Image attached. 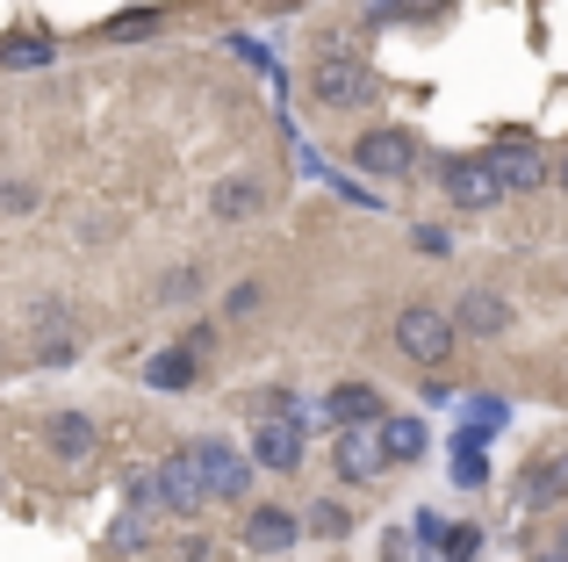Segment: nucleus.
<instances>
[{"label":"nucleus","instance_id":"nucleus-1","mask_svg":"<svg viewBox=\"0 0 568 562\" xmlns=\"http://www.w3.org/2000/svg\"><path fill=\"white\" fill-rule=\"evenodd\" d=\"M375 94H382V72L361 51H317V66H310V101L317 109H367Z\"/></svg>","mask_w":568,"mask_h":562},{"label":"nucleus","instance_id":"nucleus-2","mask_svg":"<svg viewBox=\"0 0 568 562\" xmlns=\"http://www.w3.org/2000/svg\"><path fill=\"white\" fill-rule=\"evenodd\" d=\"M454 339H460V324L439 303H403L396 310V353L417 361L425 375H439V361H454Z\"/></svg>","mask_w":568,"mask_h":562},{"label":"nucleus","instance_id":"nucleus-3","mask_svg":"<svg viewBox=\"0 0 568 562\" xmlns=\"http://www.w3.org/2000/svg\"><path fill=\"white\" fill-rule=\"evenodd\" d=\"M194 469H202V491L209 505H237V498L252 491V454H237L231 440H187Z\"/></svg>","mask_w":568,"mask_h":562},{"label":"nucleus","instance_id":"nucleus-4","mask_svg":"<svg viewBox=\"0 0 568 562\" xmlns=\"http://www.w3.org/2000/svg\"><path fill=\"white\" fill-rule=\"evenodd\" d=\"M353 167H361L367 181H403V173H417V138L403 123L361 130V138H353Z\"/></svg>","mask_w":568,"mask_h":562},{"label":"nucleus","instance_id":"nucleus-5","mask_svg":"<svg viewBox=\"0 0 568 562\" xmlns=\"http://www.w3.org/2000/svg\"><path fill=\"white\" fill-rule=\"evenodd\" d=\"M439 188H446L454 210H489V202H504V181H497V167H489L483 152L439 159Z\"/></svg>","mask_w":568,"mask_h":562},{"label":"nucleus","instance_id":"nucleus-6","mask_svg":"<svg viewBox=\"0 0 568 562\" xmlns=\"http://www.w3.org/2000/svg\"><path fill=\"white\" fill-rule=\"evenodd\" d=\"M317 419H324V425H338V433H375V425L388 419V404H382L375 382H338V390H324Z\"/></svg>","mask_w":568,"mask_h":562},{"label":"nucleus","instance_id":"nucleus-7","mask_svg":"<svg viewBox=\"0 0 568 562\" xmlns=\"http://www.w3.org/2000/svg\"><path fill=\"white\" fill-rule=\"evenodd\" d=\"M483 159L497 167L504 195H532V188H547V173H555V167H547V152H540L532 138H497Z\"/></svg>","mask_w":568,"mask_h":562},{"label":"nucleus","instance_id":"nucleus-8","mask_svg":"<svg viewBox=\"0 0 568 562\" xmlns=\"http://www.w3.org/2000/svg\"><path fill=\"white\" fill-rule=\"evenodd\" d=\"M252 469L295 476V469H303V419H260V433H252Z\"/></svg>","mask_w":568,"mask_h":562},{"label":"nucleus","instance_id":"nucleus-9","mask_svg":"<svg viewBox=\"0 0 568 562\" xmlns=\"http://www.w3.org/2000/svg\"><path fill=\"white\" fill-rule=\"evenodd\" d=\"M295 541H303V520H295V512H281V505H252L245 512V549L252 555H288Z\"/></svg>","mask_w":568,"mask_h":562},{"label":"nucleus","instance_id":"nucleus-10","mask_svg":"<svg viewBox=\"0 0 568 562\" xmlns=\"http://www.w3.org/2000/svg\"><path fill=\"white\" fill-rule=\"evenodd\" d=\"M332 469H338L346 483H382V476H388V454H382L375 433H338V440H332Z\"/></svg>","mask_w":568,"mask_h":562},{"label":"nucleus","instance_id":"nucleus-11","mask_svg":"<svg viewBox=\"0 0 568 562\" xmlns=\"http://www.w3.org/2000/svg\"><path fill=\"white\" fill-rule=\"evenodd\" d=\"M454 324L468 339H504V332H511V303H504L497 289H468V295H460V310H454Z\"/></svg>","mask_w":568,"mask_h":562},{"label":"nucleus","instance_id":"nucleus-12","mask_svg":"<svg viewBox=\"0 0 568 562\" xmlns=\"http://www.w3.org/2000/svg\"><path fill=\"white\" fill-rule=\"evenodd\" d=\"M43 440H51V454H58V462H87V454L101 448V425L87 419V411H51Z\"/></svg>","mask_w":568,"mask_h":562},{"label":"nucleus","instance_id":"nucleus-13","mask_svg":"<svg viewBox=\"0 0 568 562\" xmlns=\"http://www.w3.org/2000/svg\"><path fill=\"white\" fill-rule=\"evenodd\" d=\"M375 440H382V454L396 469H410V462H425V448H432V433H425V419H410V411H388V419L375 425Z\"/></svg>","mask_w":568,"mask_h":562},{"label":"nucleus","instance_id":"nucleus-14","mask_svg":"<svg viewBox=\"0 0 568 562\" xmlns=\"http://www.w3.org/2000/svg\"><path fill=\"white\" fill-rule=\"evenodd\" d=\"M518 498H526V505H568V448H547L540 462L526 469Z\"/></svg>","mask_w":568,"mask_h":562},{"label":"nucleus","instance_id":"nucleus-15","mask_svg":"<svg viewBox=\"0 0 568 562\" xmlns=\"http://www.w3.org/2000/svg\"><path fill=\"white\" fill-rule=\"evenodd\" d=\"M72 347H80V339H72V318H65V303H37V361L43 368H65L72 361Z\"/></svg>","mask_w":568,"mask_h":562},{"label":"nucleus","instance_id":"nucleus-16","mask_svg":"<svg viewBox=\"0 0 568 562\" xmlns=\"http://www.w3.org/2000/svg\"><path fill=\"white\" fill-rule=\"evenodd\" d=\"M209 210H216L223 224H245V217H260V210H266V188L252 181V173H231V181L209 188Z\"/></svg>","mask_w":568,"mask_h":562},{"label":"nucleus","instance_id":"nucleus-17","mask_svg":"<svg viewBox=\"0 0 568 562\" xmlns=\"http://www.w3.org/2000/svg\"><path fill=\"white\" fill-rule=\"evenodd\" d=\"M194 375H202V361H194L187 347H166V353H152V361H144V382H152V390H187Z\"/></svg>","mask_w":568,"mask_h":562},{"label":"nucleus","instance_id":"nucleus-18","mask_svg":"<svg viewBox=\"0 0 568 562\" xmlns=\"http://www.w3.org/2000/svg\"><path fill=\"white\" fill-rule=\"evenodd\" d=\"M504 419H511V404H504V397H468V425H460V440H475V448H483Z\"/></svg>","mask_w":568,"mask_h":562},{"label":"nucleus","instance_id":"nucleus-19","mask_svg":"<svg viewBox=\"0 0 568 562\" xmlns=\"http://www.w3.org/2000/svg\"><path fill=\"white\" fill-rule=\"evenodd\" d=\"M454 0H375V22H432V14H446Z\"/></svg>","mask_w":568,"mask_h":562},{"label":"nucleus","instance_id":"nucleus-20","mask_svg":"<svg viewBox=\"0 0 568 562\" xmlns=\"http://www.w3.org/2000/svg\"><path fill=\"white\" fill-rule=\"evenodd\" d=\"M454 483H460V491H483V483H489L483 448H475V440H460V433H454Z\"/></svg>","mask_w":568,"mask_h":562},{"label":"nucleus","instance_id":"nucleus-21","mask_svg":"<svg viewBox=\"0 0 568 562\" xmlns=\"http://www.w3.org/2000/svg\"><path fill=\"white\" fill-rule=\"evenodd\" d=\"M439 555H446V562H475V555H483V526H475V520H446Z\"/></svg>","mask_w":568,"mask_h":562},{"label":"nucleus","instance_id":"nucleus-22","mask_svg":"<svg viewBox=\"0 0 568 562\" xmlns=\"http://www.w3.org/2000/svg\"><path fill=\"white\" fill-rule=\"evenodd\" d=\"M303 526H310V534H324V541H346V534H353V512L324 498V505H310V512H303Z\"/></svg>","mask_w":568,"mask_h":562},{"label":"nucleus","instance_id":"nucleus-23","mask_svg":"<svg viewBox=\"0 0 568 562\" xmlns=\"http://www.w3.org/2000/svg\"><path fill=\"white\" fill-rule=\"evenodd\" d=\"M159 22H166V14H159V8H130V14H115V22L101 29V37H109V43H130V37H152Z\"/></svg>","mask_w":568,"mask_h":562},{"label":"nucleus","instance_id":"nucleus-24","mask_svg":"<svg viewBox=\"0 0 568 562\" xmlns=\"http://www.w3.org/2000/svg\"><path fill=\"white\" fill-rule=\"evenodd\" d=\"M109 541H115V549H123V555H138L144 541H152V512H144V505H130L123 520H115V534H109Z\"/></svg>","mask_w":568,"mask_h":562},{"label":"nucleus","instance_id":"nucleus-25","mask_svg":"<svg viewBox=\"0 0 568 562\" xmlns=\"http://www.w3.org/2000/svg\"><path fill=\"white\" fill-rule=\"evenodd\" d=\"M260 303H266L260 281H237V289L223 295V318H231V324H252V318H260Z\"/></svg>","mask_w":568,"mask_h":562},{"label":"nucleus","instance_id":"nucleus-26","mask_svg":"<svg viewBox=\"0 0 568 562\" xmlns=\"http://www.w3.org/2000/svg\"><path fill=\"white\" fill-rule=\"evenodd\" d=\"M410 245H417L425 260H446V253H454V231H446V224H417V231H410Z\"/></svg>","mask_w":568,"mask_h":562},{"label":"nucleus","instance_id":"nucleus-27","mask_svg":"<svg viewBox=\"0 0 568 562\" xmlns=\"http://www.w3.org/2000/svg\"><path fill=\"white\" fill-rule=\"evenodd\" d=\"M0 58H8V66H43V58H51V43H37V37H8V43H0Z\"/></svg>","mask_w":568,"mask_h":562},{"label":"nucleus","instance_id":"nucleus-28","mask_svg":"<svg viewBox=\"0 0 568 562\" xmlns=\"http://www.w3.org/2000/svg\"><path fill=\"white\" fill-rule=\"evenodd\" d=\"M194 289H202V274H194V268H181V274H166V281H159V303H187Z\"/></svg>","mask_w":568,"mask_h":562},{"label":"nucleus","instance_id":"nucleus-29","mask_svg":"<svg viewBox=\"0 0 568 562\" xmlns=\"http://www.w3.org/2000/svg\"><path fill=\"white\" fill-rule=\"evenodd\" d=\"M410 541H425V549H439V541H446V520H439V512H417V520H410Z\"/></svg>","mask_w":568,"mask_h":562},{"label":"nucleus","instance_id":"nucleus-30","mask_svg":"<svg viewBox=\"0 0 568 562\" xmlns=\"http://www.w3.org/2000/svg\"><path fill=\"white\" fill-rule=\"evenodd\" d=\"M29 202H37V188H29V181H8V188H0V210H29Z\"/></svg>","mask_w":568,"mask_h":562},{"label":"nucleus","instance_id":"nucleus-31","mask_svg":"<svg viewBox=\"0 0 568 562\" xmlns=\"http://www.w3.org/2000/svg\"><path fill=\"white\" fill-rule=\"evenodd\" d=\"M410 549H417V541H410V534H396V526L382 534V562H410Z\"/></svg>","mask_w":568,"mask_h":562},{"label":"nucleus","instance_id":"nucleus-32","mask_svg":"<svg viewBox=\"0 0 568 562\" xmlns=\"http://www.w3.org/2000/svg\"><path fill=\"white\" fill-rule=\"evenodd\" d=\"M332 188H338V195H346V202H361V210H375V202H382L375 188H361V181H332Z\"/></svg>","mask_w":568,"mask_h":562},{"label":"nucleus","instance_id":"nucleus-33","mask_svg":"<svg viewBox=\"0 0 568 562\" xmlns=\"http://www.w3.org/2000/svg\"><path fill=\"white\" fill-rule=\"evenodd\" d=\"M425 404H454V382H446V375H425Z\"/></svg>","mask_w":568,"mask_h":562},{"label":"nucleus","instance_id":"nucleus-34","mask_svg":"<svg viewBox=\"0 0 568 562\" xmlns=\"http://www.w3.org/2000/svg\"><path fill=\"white\" fill-rule=\"evenodd\" d=\"M547 549H555V555H568V520L555 526V534H547Z\"/></svg>","mask_w":568,"mask_h":562},{"label":"nucleus","instance_id":"nucleus-35","mask_svg":"<svg viewBox=\"0 0 568 562\" xmlns=\"http://www.w3.org/2000/svg\"><path fill=\"white\" fill-rule=\"evenodd\" d=\"M526 562H568V555H555V549H547V541H540V549H532Z\"/></svg>","mask_w":568,"mask_h":562},{"label":"nucleus","instance_id":"nucleus-36","mask_svg":"<svg viewBox=\"0 0 568 562\" xmlns=\"http://www.w3.org/2000/svg\"><path fill=\"white\" fill-rule=\"evenodd\" d=\"M561 195H568V159H561Z\"/></svg>","mask_w":568,"mask_h":562}]
</instances>
